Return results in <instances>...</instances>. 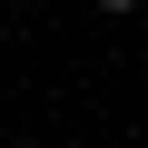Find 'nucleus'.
<instances>
[{
  "label": "nucleus",
  "instance_id": "f257e3e1",
  "mask_svg": "<svg viewBox=\"0 0 148 148\" xmlns=\"http://www.w3.org/2000/svg\"><path fill=\"white\" fill-rule=\"evenodd\" d=\"M99 10H148V0H99Z\"/></svg>",
  "mask_w": 148,
  "mask_h": 148
}]
</instances>
